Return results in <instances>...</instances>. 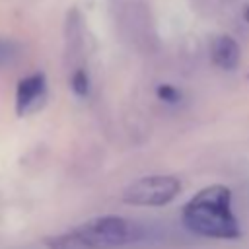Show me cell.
Listing matches in <instances>:
<instances>
[{"mask_svg":"<svg viewBox=\"0 0 249 249\" xmlns=\"http://www.w3.org/2000/svg\"><path fill=\"white\" fill-rule=\"evenodd\" d=\"M70 86H72V91L80 97H86L89 93V76L86 72V68H76L72 78H70Z\"/></svg>","mask_w":249,"mask_h":249,"instance_id":"6","label":"cell"},{"mask_svg":"<svg viewBox=\"0 0 249 249\" xmlns=\"http://www.w3.org/2000/svg\"><path fill=\"white\" fill-rule=\"evenodd\" d=\"M14 56H16V45L10 41H0V68L10 64Z\"/></svg>","mask_w":249,"mask_h":249,"instance_id":"8","label":"cell"},{"mask_svg":"<svg viewBox=\"0 0 249 249\" xmlns=\"http://www.w3.org/2000/svg\"><path fill=\"white\" fill-rule=\"evenodd\" d=\"M247 78H249V74H247Z\"/></svg>","mask_w":249,"mask_h":249,"instance_id":"9","label":"cell"},{"mask_svg":"<svg viewBox=\"0 0 249 249\" xmlns=\"http://www.w3.org/2000/svg\"><path fill=\"white\" fill-rule=\"evenodd\" d=\"M189 231L212 239H237L239 222L231 208V191L226 185H208L198 191L181 212Z\"/></svg>","mask_w":249,"mask_h":249,"instance_id":"1","label":"cell"},{"mask_svg":"<svg viewBox=\"0 0 249 249\" xmlns=\"http://www.w3.org/2000/svg\"><path fill=\"white\" fill-rule=\"evenodd\" d=\"M47 101V78L43 72H33L18 82L16 88V113L19 117L39 111Z\"/></svg>","mask_w":249,"mask_h":249,"instance_id":"4","label":"cell"},{"mask_svg":"<svg viewBox=\"0 0 249 249\" xmlns=\"http://www.w3.org/2000/svg\"><path fill=\"white\" fill-rule=\"evenodd\" d=\"M239 45L230 35H218L212 39L210 45V58L222 70H235L239 64Z\"/></svg>","mask_w":249,"mask_h":249,"instance_id":"5","label":"cell"},{"mask_svg":"<svg viewBox=\"0 0 249 249\" xmlns=\"http://www.w3.org/2000/svg\"><path fill=\"white\" fill-rule=\"evenodd\" d=\"M156 93H158V97L161 101L171 103V105H175V103L181 101V91L175 86H171V84H160L158 89H156Z\"/></svg>","mask_w":249,"mask_h":249,"instance_id":"7","label":"cell"},{"mask_svg":"<svg viewBox=\"0 0 249 249\" xmlns=\"http://www.w3.org/2000/svg\"><path fill=\"white\" fill-rule=\"evenodd\" d=\"M142 237V230L123 216H95L68 231L45 239L49 249H119Z\"/></svg>","mask_w":249,"mask_h":249,"instance_id":"2","label":"cell"},{"mask_svg":"<svg viewBox=\"0 0 249 249\" xmlns=\"http://www.w3.org/2000/svg\"><path fill=\"white\" fill-rule=\"evenodd\" d=\"M181 193V181L173 175H148L132 181L123 200L132 206H165Z\"/></svg>","mask_w":249,"mask_h":249,"instance_id":"3","label":"cell"}]
</instances>
